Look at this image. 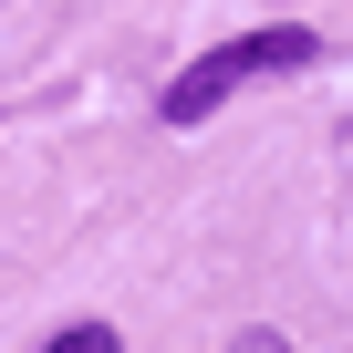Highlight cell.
Segmentation results:
<instances>
[{
  "mask_svg": "<svg viewBox=\"0 0 353 353\" xmlns=\"http://www.w3.org/2000/svg\"><path fill=\"white\" fill-rule=\"evenodd\" d=\"M229 353H291V343H281V332H239Z\"/></svg>",
  "mask_w": 353,
  "mask_h": 353,
  "instance_id": "cell-3",
  "label": "cell"
},
{
  "mask_svg": "<svg viewBox=\"0 0 353 353\" xmlns=\"http://www.w3.org/2000/svg\"><path fill=\"white\" fill-rule=\"evenodd\" d=\"M42 353H125V343H114V332H104V322H73V332H52V343H42Z\"/></svg>",
  "mask_w": 353,
  "mask_h": 353,
  "instance_id": "cell-2",
  "label": "cell"
},
{
  "mask_svg": "<svg viewBox=\"0 0 353 353\" xmlns=\"http://www.w3.org/2000/svg\"><path fill=\"white\" fill-rule=\"evenodd\" d=\"M301 63H312V32H291V21H281V32H239V42L198 52L188 73L166 83V125H208L239 83H260V73H301Z\"/></svg>",
  "mask_w": 353,
  "mask_h": 353,
  "instance_id": "cell-1",
  "label": "cell"
}]
</instances>
